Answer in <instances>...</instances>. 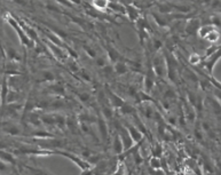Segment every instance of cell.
Segmentation results:
<instances>
[{
	"label": "cell",
	"instance_id": "1",
	"mask_svg": "<svg viewBox=\"0 0 221 175\" xmlns=\"http://www.w3.org/2000/svg\"><path fill=\"white\" fill-rule=\"evenodd\" d=\"M7 21H8V23L12 25V28L16 31V33L18 34L20 41H21V44L23 45V47H28V48L34 47V41L28 37V34L25 33V31L22 29V26L20 25L18 21H16L15 18L10 15L7 16Z\"/></svg>",
	"mask_w": 221,
	"mask_h": 175
},
{
	"label": "cell",
	"instance_id": "2",
	"mask_svg": "<svg viewBox=\"0 0 221 175\" xmlns=\"http://www.w3.org/2000/svg\"><path fill=\"white\" fill-rule=\"evenodd\" d=\"M53 152H54V155L63 156L65 158H68V159H70L71 161H73V163L81 169V173L87 171V169H89V168L93 166V165H91L87 160H85L84 158H81L80 156L75 155V153H70V152H67V151H57V150H53Z\"/></svg>",
	"mask_w": 221,
	"mask_h": 175
},
{
	"label": "cell",
	"instance_id": "3",
	"mask_svg": "<svg viewBox=\"0 0 221 175\" xmlns=\"http://www.w3.org/2000/svg\"><path fill=\"white\" fill-rule=\"evenodd\" d=\"M155 74L158 78H164L166 77V60L164 53H157L154 60H152V64H151Z\"/></svg>",
	"mask_w": 221,
	"mask_h": 175
},
{
	"label": "cell",
	"instance_id": "4",
	"mask_svg": "<svg viewBox=\"0 0 221 175\" xmlns=\"http://www.w3.org/2000/svg\"><path fill=\"white\" fill-rule=\"evenodd\" d=\"M156 74H155V71L151 66V64L148 65V69L144 73V79H143V90L146 93H149L152 90V88L155 87V84H156Z\"/></svg>",
	"mask_w": 221,
	"mask_h": 175
},
{
	"label": "cell",
	"instance_id": "5",
	"mask_svg": "<svg viewBox=\"0 0 221 175\" xmlns=\"http://www.w3.org/2000/svg\"><path fill=\"white\" fill-rule=\"evenodd\" d=\"M220 56H221V54H220V49H219V50H217L215 53H213L212 55L207 56L205 60H204V62H203L204 69L211 74V77H213L214 66H215V64L220 61Z\"/></svg>",
	"mask_w": 221,
	"mask_h": 175
},
{
	"label": "cell",
	"instance_id": "6",
	"mask_svg": "<svg viewBox=\"0 0 221 175\" xmlns=\"http://www.w3.org/2000/svg\"><path fill=\"white\" fill-rule=\"evenodd\" d=\"M105 94H107L108 101H109V103H110L111 106L113 108V110L119 109L123 104L126 102V101H125L124 98H121L117 93H115L113 90H111L110 88H107V89H105Z\"/></svg>",
	"mask_w": 221,
	"mask_h": 175
},
{
	"label": "cell",
	"instance_id": "7",
	"mask_svg": "<svg viewBox=\"0 0 221 175\" xmlns=\"http://www.w3.org/2000/svg\"><path fill=\"white\" fill-rule=\"evenodd\" d=\"M107 122L108 121L103 118L102 114L97 116L96 124H97V127H99V134H100V137H101L102 142H107L108 137H109V127H108Z\"/></svg>",
	"mask_w": 221,
	"mask_h": 175
},
{
	"label": "cell",
	"instance_id": "8",
	"mask_svg": "<svg viewBox=\"0 0 221 175\" xmlns=\"http://www.w3.org/2000/svg\"><path fill=\"white\" fill-rule=\"evenodd\" d=\"M201 20L197 17H192L190 18L189 21L186 23V28H184V32L187 36H194L197 34V31L201 26Z\"/></svg>",
	"mask_w": 221,
	"mask_h": 175
},
{
	"label": "cell",
	"instance_id": "9",
	"mask_svg": "<svg viewBox=\"0 0 221 175\" xmlns=\"http://www.w3.org/2000/svg\"><path fill=\"white\" fill-rule=\"evenodd\" d=\"M118 134H119V136H120V139H121L123 145H124V151H126L130 148L133 147V144L134 143H133V141H132V139H131V136L128 134V132H127V129L125 126H120V127H119Z\"/></svg>",
	"mask_w": 221,
	"mask_h": 175
},
{
	"label": "cell",
	"instance_id": "10",
	"mask_svg": "<svg viewBox=\"0 0 221 175\" xmlns=\"http://www.w3.org/2000/svg\"><path fill=\"white\" fill-rule=\"evenodd\" d=\"M125 15H127L130 22L135 23L136 20L141 16V10L136 7V6H134V5L128 4V5H125Z\"/></svg>",
	"mask_w": 221,
	"mask_h": 175
},
{
	"label": "cell",
	"instance_id": "11",
	"mask_svg": "<svg viewBox=\"0 0 221 175\" xmlns=\"http://www.w3.org/2000/svg\"><path fill=\"white\" fill-rule=\"evenodd\" d=\"M125 127H126L127 132H128V134H130V136H131V139H132V141H133L134 144H136L138 142H140V141H142L143 139H144V135L139 131V128L136 127L135 125L127 124Z\"/></svg>",
	"mask_w": 221,
	"mask_h": 175
},
{
	"label": "cell",
	"instance_id": "12",
	"mask_svg": "<svg viewBox=\"0 0 221 175\" xmlns=\"http://www.w3.org/2000/svg\"><path fill=\"white\" fill-rule=\"evenodd\" d=\"M112 68H113V72H115L116 74H118V76H124V74H126L127 72H128V70H130L128 63L126 62V60H124V57L118 60L117 62H115V63L112 64Z\"/></svg>",
	"mask_w": 221,
	"mask_h": 175
},
{
	"label": "cell",
	"instance_id": "13",
	"mask_svg": "<svg viewBox=\"0 0 221 175\" xmlns=\"http://www.w3.org/2000/svg\"><path fill=\"white\" fill-rule=\"evenodd\" d=\"M46 93L49 95H55V96H64L65 94V88L63 85L59 84V82H54L52 85H49L46 89Z\"/></svg>",
	"mask_w": 221,
	"mask_h": 175
},
{
	"label": "cell",
	"instance_id": "14",
	"mask_svg": "<svg viewBox=\"0 0 221 175\" xmlns=\"http://www.w3.org/2000/svg\"><path fill=\"white\" fill-rule=\"evenodd\" d=\"M22 109H23V105L21 103H16V102H10V103H8L7 106H6L7 114L9 117H12V118H16Z\"/></svg>",
	"mask_w": 221,
	"mask_h": 175
},
{
	"label": "cell",
	"instance_id": "15",
	"mask_svg": "<svg viewBox=\"0 0 221 175\" xmlns=\"http://www.w3.org/2000/svg\"><path fill=\"white\" fill-rule=\"evenodd\" d=\"M107 54H108V60H109V63L110 64H113L115 62H117L118 60L123 58L121 54L112 45H108L107 46Z\"/></svg>",
	"mask_w": 221,
	"mask_h": 175
},
{
	"label": "cell",
	"instance_id": "16",
	"mask_svg": "<svg viewBox=\"0 0 221 175\" xmlns=\"http://www.w3.org/2000/svg\"><path fill=\"white\" fill-rule=\"evenodd\" d=\"M2 132L6 133L8 135H13V136H17V135H21V128L18 127L17 125H14V124H4L2 125Z\"/></svg>",
	"mask_w": 221,
	"mask_h": 175
},
{
	"label": "cell",
	"instance_id": "17",
	"mask_svg": "<svg viewBox=\"0 0 221 175\" xmlns=\"http://www.w3.org/2000/svg\"><path fill=\"white\" fill-rule=\"evenodd\" d=\"M65 127L70 129L73 134H78L80 131V125H79L78 118L76 117H68L67 118V122H65Z\"/></svg>",
	"mask_w": 221,
	"mask_h": 175
},
{
	"label": "cell",
	"instance_id": "18",
	"mask_svg": "<svg viewBox=\"0 0 221 175\" xmlns=\"http://www.w3.org/2000/svg\"><path fill=\"white\" fill-rule=\"evenodd\" d=\"M112 151H113L115 155H117V156H119L120 153L124 152V145H123L121 139H120L118 133L115 134L113 140H112Z\"/></svg>",
	"mask_w": 221,
	"mask_h": 175
},
{
	"label": "cell",
	"instance_id": "19",
	"mask_svg": "<svg viewBox=\"0 0 221 175\" xmlns=\"http://www.w3.org/2000/svg\"><path fill=\"white\" fill-rule=\"evenodd\" d=\"M78 121L79 124H89V125H92V124H96V120H97V116H94V114H91V113H88V112H83V113H80L78 117Z\"/></svg>",
	"mask_w": 221,
	"mask_h": 175
},
{
	"label": "cell",
	"instance_id": "20",
	"mask_svg": "<svg viewBox=\"0 0 221 175\" xmlns=\"http://www.w3.org/2000/svg\"><path fill=\"white\" fill-rule=\"evenodd\" d=\"M109 1L110 0H91V6L96 10H99V12L105 13L107 9H108Z\"/></svg>",
	"mask_w": 221,
	"mask_h": 175
},
{
	"label": "cell",
	"instance_id": "21",
	"mask_svg": "<svg viewBox=\"0 0 221 175\" xmlns=\"http://www.w3.org/2000/svg\"><path fill=\"white\" fill-rule=\"evenodd\" d=\"M0 160L6 163V164H10V165H16V158L15 156L12 152L5 151L0 149Z\"/></svg>",
	"mask_w": 221,
	"mask_h": 175
},
{
	"label": "cell",
	"instance_id": "22",
	"mask_svg": "<svg viewBox=\"0 0 221 175\" xmlns=\"http://www.w3.org/2000/svg\"><path fill=\"white\" fill-rule=\"evenodd\" d=\"M20 25L22 26V29L25 31V33L28 34V37H29L30 39L33 40V41H34V40H38V33H37V31H36L32 26L28 25V24H25L24 22H21ZM34 42H36V41H34Z\"/></svg>",
	"mask_w": 221,
	"mask_h": 175
},
{
	"label": "cell",
	"instance_id": "23",
	"mask_svg": "<svg viewBox=\"0 0 221 175\" xmlns=\"http://www.w3.org/2000/svg\"><path fill=\"white\" fill-rule=\"evenodd\" d=\"M214 29H215V26L212 25V24H210V23L203 24V25L199 26V29H198V31H197L198 37H199L201 39H204L206 34H209V33L212 31V30H214Z\"/></svg>",
	"mask_w": 221,
	"mask_h": 175
},
{
	"label": "cell",
	"instance_id": "24",
	"mask_svg": "<svg viewBox=\"0 0 221 175\" xmlns=\"http://www.w3.org/2000/svg\"><path fill=\"white\" fill-rule=\"evenodd\" d=\"M38 81L39 82H42V81H49V82H53L54 80H55V74L53 73L52 71H49V70H45V71H41L39 73V76H38Z\"/></svg>",
	"mask_w": 221,
	"mask_h": 175
},
{
	"label": "cell",
	"instance_id": "25",
	"mask_svg": "<svg viewBox=\"0 0 221 175\" xmlns=\"http://www.w3.org/2000/svg\"><path fill=\"white\" fill-rule=\"evenodd\" d=\"M203 40H205V41H207V42H211V44H215V42H218V41L220 40V32H219V29L215 28V29L212 30L209 34H206L205 38H204Z\"/></svg>",
	"mask_w": 221,
	"mask_h": 175
},
{
	"label": "cell",
	"instance_id": "26",
	"mask_svg": "<svg viewBox=\"0 0 221 175\" xmlns=\"http://www.w3.org/2000/svg\"><path fill=\"white\" fill-rule=\"evenodd\" d=\"M117 111L119 112L120 116H126V114H133L134 112H136V109H135L133 105H131V104H128L127 102H125L119 109H117Z\"/></svg>",
	"mask_w": 221,
	"mask_h": 175
},
{
	"label": "cell",
	"instance_id": "27",
	"mask_svg": "<svg viewBox=\"0 0 221 175\" xmlns=\"http://www.w3.org/2000/svg\"><path fill=\"white\" fill-rule=\"evenodd\" d=\"M41 124L46 126H55V116L54 113H46L44 116H40Z\"/></svg>",
	"mask_w": 221,
	"mask_h": 175
},
{
	"label": "cell",
	"instance_id": "28",
	"mask_svg": "<svg viewBox=\"0 0 221 175\" xmlns=\"http://www.w3.org/2000/svg\"><path fill=\"white\" fill-rule=\"evenodd\" d=\"M4 50H5V55L7 54V57L10 61H21V56L18 55L15 48L8 47L7 49H4Z\"/></svg>",
	"mask_w": 221,
	"mask_h": 175
},
{
	"label": "cell",
	"instance_id": "29",
	"mask_svg": "<svg viewBox=\"0 0 221 175\" xmlns=\"http://www.w3.org/2000/svg\"><path fill=\"white\" fill-rule=\"evenodd\" d=\"M108 8H110L112 12L118 13V14H125V5H121L118 2H111L109 1Z\"/></svg>",
	"mask_w": 221,
	"mask_h": 175
},
{
	"label": "cell",
	"instance_id": "30",
	"mask_svg": "<svg viewBox=\"0 0 221 175\" xmlns=\"http://www.w3.org/2000/svg\"><path fill=\"white\" fill-rule=\"evenodd\" d=\"M157 12L160 14H172L173 6L172 4H160L157 6Z\"/></svg>",
	"mask_w": 221,
	"mask_h": 175
},
{
	"label": "cell",
	"instance_id": "31",
	"mask_svg": "<svg viewBox=\"0 0 221 175\" xmlns=\"http://www.w3.org/2000/svg\"><path fill=\"white\" fill-rule=\"evenodd\" d=\"M28 120L29 122L31 124L32 126H37V127H40L41 126V119H40V114L38 113H34V112H31L28 117Z\"/></svg>",
	"mask_w": 221,
	"mask_h": 175
},
{
	"label": "cell",
	"instance_id": "32",
	"mask_svg": "<svg viewBox=\"0 0 221 175\" xmlns=\"http://www.w3.org/2000/svg\"><path fill=\"white\" fill-rule=\"evenodd\" d=\"M149 166H150V169H162V163H160V158L159 157H151L149 160Z\"/></svg>",
	"mask_w": 221,
	"mask_h": 175
},
{
	"label": "cell",
	"instance_id": "33",
	"mask_svg": "<svg viewBox=\"0 0 221 175\" xmlns=\"http://www.w3.org/2000/svg\"><path fill=\"white\" fill-rule=\"evenodd\" d=\"M55 116V126L61 129H63L65 127V122H67V118L63 114H59V113H54Z\"/></svg>",
	"mask_w": 221,
	"mask_h": 175
},
{
	"label": "cell",
	"instance_id": "34",
	"mask_svg": "<svg viewBox=\"0 0 221 175\" xmlns=\"http://www.w3.org/2000/svg\"><path fill=\"white\" fill-rule=\"evenodd\" d=\"M163 97L165 101H173L176 97V93L174 92L172 88H166V90L163 93Z\"/></svg>",
	"mask_w": 221,
	"mask_h": 175
},
{
	"label": "cell",
	"instance_id": "35",
	"mask_svg": "<svg viewBox=\"0 0 221 175\" xmlns=\"http://www.w3.org/2000/svg\"><path fill=\"white\" fill-rule=\"evenodd\" d=\"M151 153H152V156L154 157H162L163 156V147H162V144L160 143H157L152 149H151Z\"/></svg>",
	"mask_w": 221,
	"mask_h": 175
},
{
	"label": "cell",
	"instance_id": "36",
	"mask_svg": "<svg viewBox=\"0 0 221 175\" xmlns=\"http://www.w3.org/2000/svg\"><path fill=\"white\" fill-rule=\"evenodd\" d=\"M202 62V57L199 54L197 53H192L191 55L189 56V63L191 65H198V64Z\"/></svg>",
	"mask_w": 221,
	"mask_h": 175
},
{
	"label": "cell",
	"instance_id": "37",
	"mask_svg": "<svg viewBox=\"0 0 221 175\" xmlns=\"http://www.w3.org/2000/svg\"><path fill=\"white\" fill-rule=\"evenodd\" d=\"M163 47H164V44H163L162 40L157 39V38H155V39L152 40V50H154L155 53L162 50V48Z\"/></svg>",
	"mask_w": 221,
	"mask_h": 175
},
{
	"label": "cell",
	"instance_id": "38",
	"mask_svg": "<svg viewBox=\"0 0 221 175\" xmlns=\"http://www.w3.org/2000/svg\"><path fill=\"white\" fill-rule=\"evenodd\" d=\"M95 58H96L95 60V63H96L97 66H100V68H103L104 65H107V64L109 63V60L105 56H100V57H95Z\"/></svg>",
	"mask_w": 221,
	"mask_h": 175
},
{
	"label": "cell",
	"instance_id": "39",
	"mask_svg": "<svg viewBox=\"0 0 221 175\" xmlns=\"http://www.w3.org/2000/svg\"><path fill=\"white\" fill-rule=\"evenodd\" d=\"M210 24L214 25L215 28H220V14H214L210 17Z\"/></svg>",
	"mask_w": 221,
	"mask_h": 175
},
{
	"label": "cell",
	"instance_id": "40",
	"mask_svg": "<svg viewBox=\"0 0 221 175\" xmlns=\"http://www.w3.org/2000/svg\"><path fill=\"white\" fill-rule=\"evenodd\" d=\"M83 48H84L85 53H86L89 57H92V58H95V57H96V50H94V48L89 47V46H87V45H84Z\"/></svg>",
	"mask_w": 221,
	"mask_h": 175
},
{
	"label": "cell",
	"instance_id": "41",
	"mask_svg": "<svg viewBox=\"0 0 221 175\" xmlns=\"http://www.w3.org/2000/svg\"><path fill=\"white\" fill-rule=\"evenodd\" d=\"M77 95H78V98L83 102V103H87V102L91 100V95H89L88 93H86V92H84V93H78Z\"/></svg>",
	"mask_w": 221,
	"mask_h": 175
},
{
	"label": "cell",
	"instance_id": "42",
	"mask_svg": "<svg viewBox=\"0 0 221 175\" xmlns=\"http://www.w3.org/2000/svg\"><path fill=\"white\" fill-rule=\"evenodd\" d=\"M68 68L71 70L72 72H78L79 71V66H78V64L76 63V61L75 60H71L70 62H68Z\"/></svg>",
	"mask_w": 221,
	"mask_h": 175
},
{
	"label": "cell",
	"instance_id": "43",
	"mask_svg": "<svg viewBox=\"0 0 221 175\" xmlns=\"http://www.w3.org/2000/svg\"><path fill=\"white\" fill-rule=\"evenodd\" d=\"M220 49V46H218V45H215V46H211L210 48H207L206 49V53H205V56H204V58H206L207 56L212 55L213 53H215L217 50H219Z\"/></svg>",
	"mask_w": 221,
	"mask_h": 175
},
{
	"label": "cell",
	"instance_id": "44",
	"mask_svg": "<svg viewBox=\"0 0 221 175\" xmlns=\"http://www.w3.org/2000/svg\"><path fill=\"white\" fill-rule=\"evenodd\" d=\"M56 2L60 4V5L67 6V7H69V8H75V6H76V5L72 4L70 0H56Z\"/></svg>",
	"mask_w": 221,
	"mask_h": 175
},
{
	"label": "cell",
	"instance_id": "45",
	"mask_svg": "<svg viewBox=\"0 0 221 175\" xmlns=\"http://www.w3.org/2000/svg\"><path fill=\"white\" fill-rule=\"evenodd\" d=\"M194 134H195V137L197 139L198 141H202L203 140V131H202V128L196 127L195 131H194Z\"/></svg>",
	"mask_w": 221,
	"mask_h": 175
},
{
	"label": "cell",
	"instance_id": "46",
	"mask_svg": "<svg viewBox=\"0 0 221 175\" xmlns=\"http://www.w3.org/2000/svg\"><path fill=\"white\" fill-rule=\"evenodd\" d=\"M210 7L212 9H219L220 8V0H212L210 4Z\"/></svg>",
	"mask_w": 221,
	"mask_h": 175
},
{
	"label": "cell",
	"instance_id": "47",
	"mask_svg": "<svg viewBox=\"0 0 221 175\" xmlns=\"http://www.w3.org/2000/svg\"><path fill=\"white\" fill-rule=\"evenodd\" d=\"M167 122H168L171 126H175V125L178 124V117H175V116H174V117H172V116L168 117V118H167Z\"/></svg>",
	"mask_w": 221,
	"mask_h": 175
},
{
	"label": "cell",
	"instance_id": "48",
	"mask_svg": "<svg viewBox=\"0 0 221 175\" xmlns=\"http://www.w3.org/2000/svg\"><path fill=\"white\" fill-rule=\"evenodd\" d=\"M10 1H14V2L18 4V5H25V4H26L25 0H10Z\"/></svg>",
	"mask_w": 221,
	"mask_h": 175
},
{
	"label": "cell",
	"instance_id": "49",
	"mask_svg": "<svg viewBox=\"0 0 221 175\" xmlns=\"http://www.w3.org/2000/svg\"><path fill=\"white\" fill-rule=\"evenodd\" d=\"M73 5H76V6H78V5H81L83 4V0H70Z\"/></svg>",
	"mask_w": 221,
	"mask_h": 175
},
{
	"label": "cell",
	"instance_id": "50",
	"mask_svg": "<svg viewBox=\"0 0 221 175\" xmlns=\"http://www.w3.org/2000/svg\"><path fill=\"white\" fill-rule=\"evenodd\" d=\"M211 1H212V0H201V2H202L204 6H210Z\"/></svg>",
	"mask_w": 221,
	"mask_h": 175
}]
</instances>
